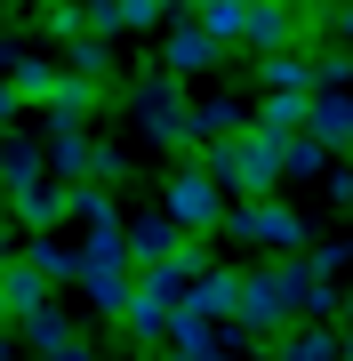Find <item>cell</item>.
<instances>
[{
  "label": "cell",
  "mask_w": 353,
  "mask_h": 361,
  "mask_svg": "<svg viewBox=\"0 0 353 361\" xmlns=\"http://www.w3.org/2000/svg\"><path fill=\"white\" fill-rule=\"evenodd\" d=\"M177 257V217L161 209V217H144V225H129V265H169Z\"/></svg>",
  "instance_id": "cell-7"
},
{
  "label": "cell",
  "mask_w": 353,
  "mask_h": 361,
  "mask_svg": "<svg viewBox=\"0 0 353 361\" xmlns=\"http://www.w3.org/2000/svg\"><path fill=\"white\" fill-rule=\"evenodd\" d=\"M225 225H233V233H249V241H265V249H297V241H305V225L289 217L273 193H249V201H241Z\"/></svg>",
  "instance_id": "cell-4"
},
{
  "label": "cell",
  "mask_w": 353,
  "mask_h": 361,
  "mask_svg": "<svg viewBox=\"0 0 353 361\" xmlns=\"http://www.w3.org/2000/svg\"><path fill=\"white\" fill-rule=\"evenodd\" d=\"M56 361H89V353H80V345H56Z\"/></svg>",
  "instance_id": "cell-17"
},
{
  "label": "cell",
  "mask_w": 353,
  "mask_h": 361,
  "mask_svg": "<svg viewBox=\"0 0 353 361\" xmlns=\"http://www.w3.org/2000/svg\"><path fill=\"white\" fill-rule=\"evenodd\" d=\"M321 313L329 305V289L314 281V273L305 265H273V273H241V322L249 329H281L289 313Z\"/></svg>",
  "instance_id": "cell-2"
},
{
  "label": "cell",
  "mask_w": 353,
  "mask_h": 361,
  "mask_svg": "<svg viewBox=\"0 0 353 361\" xmlns=\"http://www.w3.org/2000/svg\"><path fill=\"white\" fill-rule=\"evenodd\" d=\"M305 129H314L321 145H353V97L314 89V113H305Z\"/></svg>",
  "instance_id": "cell-8"
},
{
  "label": "cell",
  "mask_w": 353,
  "mask_h": 361,
  "mask_svg": "<svg viewBox=\"0 0 353 361\" xmlns=\"http://www.w3.org/2000/svg\"><path fill=\"white\" fill-rule=\"evenodd\" d=\"M209 169L225 177V193H273V185L289 177L281 169V137L273 129H257V121H241V129H225V137H209Z\"/></svg>",
  "instance_id": "cell-1"
},
{
  "label": "cell",
  "mask_w": 353,
  "mask_h": 361,
  "mask_svg": "<svg viewBox=\"0 0 353 361\" xmlns=\"http://www.w3.org/2000/svg\"><path fill=\"white\" fill-rule=\"evenodd\" d=\"M161 209L177 217V233H217L225 217H233V209H225V177H217L209 161H201V169H177V177H169V201H161Z\"/></svg>",
  "instance_id": "cell-3"
},
{
  "label": "cell",
  "mask_w": 353,
  "mask_h": 361,
  "mask_svg": "<svg viewBox=\"0 0 353 361\" xmlns=\"http://www.w3.org/2000/svg\"><path fill=\"white\" fill-rule=\"evenodd\" d=\"M201 65H217V32L193 16L185 32H169V73H201Z\"/></svg>",
  "instance_id": "cell-11"
},
{
  "label": "cell",
  "mask_w": 353,
  "mask_h": 361,
  "mask_svg": "<svg viewBox=\"0 0 353 361\" xmlns=\"http://www.w3.org/2000/svg\"><path fill=\"white\" fill-rule=\"evenodd\" d=\"M73 65H80V73H113V56L97 49V40H80V49H73Z\"/></svg>",
  "instance_id": "cell-16"
},
{
  "label": "cell",
  "mask_w": 353,
  "mask_h": 361,
  "mask_svg": "<svg viewBox=\"0 0 353 361\" xmlns=\"http://www.w3.org/2000/svg\"><path fill=\"white\" fill-rule=\"evenodd\" d=\"M185 305H193V313H209V322H225V313H241V273H201Z\"/></svg>",
  "instance_id": "cell-10"
},
{
  "label": "cell",
  "mask_w": 353,
  "mask_h": 361,
  "mask_svg": "<svg viewBox=\"0 0 353 361\" xmlns=\"http://www.w3.org/2000/svg\"><path fill=\"white\" fill-rule=\"evenodd\" d=\"M249 8H257V0H193V16H201V25H209L217 40H241Z\"/></svg>",
  "instance_id": "cell-12"
},
{
  "label": "cell",
  "mask_w": 353,
  "mask_h": 361,
  "mask_svg": "<svg viewBox=\"0 0 353 361\" xmlns=\"http://www.w3.org/2000/svg\"><path fill=\"white\" fill-rule=\"evenodd\" d=\"M56 169H65V177H89V169H97V145L89 137H56Z\"/></svg>",
  "instance_id": "cell-14"
},
{
  "label": "cell",
  "mask_w": 353,
  "mask_h": 361,
  "mask_svg": "<svg viewBox=\"0 0 353 361\" xmlns=\"http://www.w3.org/2000/svg\"><path fill=\"white\" fill-rule=\"evenodd\" d=\"M113 25H161V0H113Z\"/></svg>",
  "instance_id": "cell-15"
},
{
  "label": "cell",
  "mask_w": 353,
  "mask_h": 361,
  "mask_svg": "<svg viewBox=\"0 0 353 361\" xmlns=\"http://www.w3.org/2000/svg\"><path fill=\"white\" fill-rule=\"evenodd\" d=\"M297 32H305V8H297V0H257V8H249V25H241V40H249V49H265V56L289 49Z\"/></svg>",
  "instance_id": "cell-6"
},
{
  "label": "cell",
  "mask_w": 353,
  "mask_h": 361,
  "mask_svg": "<svg viewBox=\"0 0 353 361\" xmlns=\"http://www.w3.org/2000/svg\"><path fill=\"white\" fill-rule=\"evenodd\" d=\"M305 113H314V89H273V97H265V113H257V129L297 137V129H305Z\"/></svg>",
  "instance_id": "cell-9"
},
{
  "label": "cell",
  "mask_w": 353,
  "mask_h": 361,
  "mask_svg": "<svg viewBox=\"0 0 353 361\" xmlns=\"http://www.w3.org/2000/svg\"><path fill=\"white\" fill-rule=\"evenodd\" d=\"M281 361H337V337H329V329H297L281 345Z\"/></svg>",
  "instance_id": "cell-13"
},
{
  "label": "cell",
  "mask_w": 353,
  "mask_h": 361,
  "mask_svg": "<svg viewBox=\"0 0 353 361\" xmlns=\"http://www.w3.org/2000/svg\"><path fill=\"white\" fill-rule=\"evenodd\" d=\"M0 361H8V337H0Z\"/></svg>",
  "instance_id": "cell-18"
},
{
  "label": "cell",
  "mask_w": 353,
  "mask_h": 361,
  "mask_svg": "<svg viewBox=\"0 0 353 361\" xmlns=\"http://www.w3.org/2000/svg\"><path fill=\"white\" fill-rule=\"evenodd\" d=\"M137 121H144L161 145L193 137V113H185V97H177V73H169V80H144V89H137Z\"/></svg>",
  "instance_id": "cell-5"
}]
</instances>
